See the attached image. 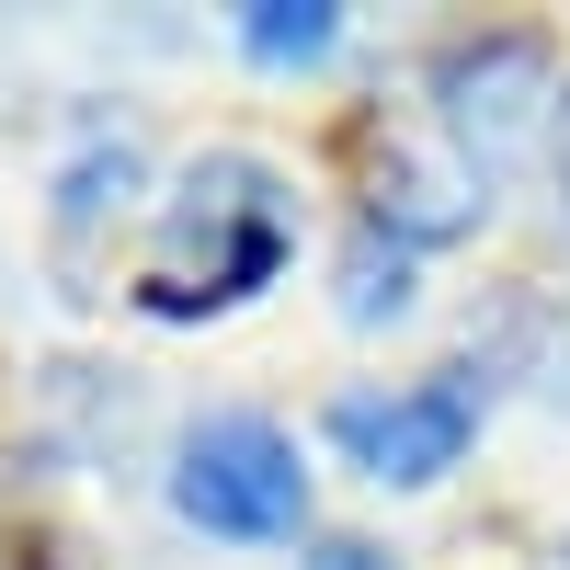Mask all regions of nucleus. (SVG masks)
Returning a JSON list of instances; mask_svg holds the SVG:
<instances>
[{
    "mask_svg": "<svg viewBox=\"0 0 570 570\" xmlns=\"http://www.w3.org/2000/svg\"><path fill=\"white\" fill-rule=\"evenodd\" d=\"M411 308V240H389V228H365V240L343 252V320L376 331V320H400Z\"/></svg>",
    "mask_w": 570,
    "mask_h": 570,
    "instance_id": "423d86ee",
    "label": "nucleus"
},
{
    "mask_svg": "<svg viewBox=\"0 0 570 570\" xmlns=\"http://www.w3.org/2000/svg\"><path fill=\"white\" fill-rule=\"evenodd\" d=\"M537 115H548V58L537 46H456L445 58V137L480 183L537 137Z\"/></svg>",
    "mask_w": 570,
    "mask_h": 570,
    "instance_id": "20e7f679",
    "label": "nucleus"
},
{
    "mask_svg": "<svg viewBox=\"0 0 570 570\" xmlns=\"http://www.w3.org/2000/svg\"><path fill=\"white\" fill-rule=\"evenodd\" d=\"M171 513L195 537H297L308 513V468L285 445V422L263 411H206L171 445Z\"/></svg>",
    "mask_w": 570,
    "mask_h": 570,
    "instance_id": "f03ea898",
    "label": "nucleus"
},
{
    "mask_svg": "<svg viewBox=\"0 0 570 570\" xmlns=\"http://www.w3.org/2000/svg\"><path fill=\"white\" fill-rule=\"evenodd\" d=\"M343 46V12L331 0H252L240 12V58L252 69H320Z\"/></svg>",
    "mask_w": 570,
    "mask_h": 570,
    "instance_id": "39448f33",
    "label": "nucleus"
},
{
    "mask_svg": "<svg viewBox=\"0 0 570 570\" xmlns=\"http://www.w3.org/2000/svg\"><path fill=\"white\" fill-rule=\"evenodd\" d=\"M331 445H343L365 480H389V491H434L445 468L480 445V376L434 365V376H400V389H343L331 400Z\"/></svg>",
    "mask_w": 570,
    "mask_h": 570,
    "instance_id": "7ed1b4c3",
    "label": "nucleus"
},
{
    "mask_svg": "<svg viewBox=\"0 0 570 570\" xmlns=\"http://www.w3.org/2000/svg\"><path fill=\"white\" fill-rule=\"evenodd\" d=\"M308 570H400V559H389V548H365V537H320Z\"/></svg>",
    "mask_w": 570,
    "mask_h": 570,
    "instance_id": "6e6552de",
    "label": "nucleus"
},
{
    "mask_svg": "<svg viewBox=\"0 0 570 570\" xmlns=\"http://www.w3.org/2000/svg\"><path fill=\"white\" fill-rule=\"evenodd\" d=\"M297 252V217H285V183L240 149H206L195 171L171 183L160 206V252H149V308L160 320H206V308H240L285 274Z\"/></svg>",
    "mask_w": 570,
    "mask_h": 570,
    "instance_id": "f257e3e1",
    "label": "nucleus"
},
{
    "mask_svg": "<svg viewBox=\"0 0 570 570\" xmlns=\"http://www.w3.org/2000/svg\"><path fill=\"white\" fill-rule=\"evenodd\" d=\"M126 195H137V149H126V137H115V149H80V160H69V183H58V228L80 240L104 206L126 217Z\"/></svg>",
    "mask_w": 570,
    "mask_h": 570,
    "instance_id": "0eeeda50",
    "label": "nucleus"
}]
</instances>
